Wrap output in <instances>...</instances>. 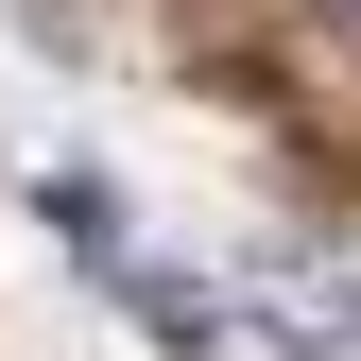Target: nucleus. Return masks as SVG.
Here are the masks:
<instances>
[{"label": "nucleus", "instance_id": "obj_1", "mask_svg": "<svg viewBox=\"0 0 361 361\" xmlns=\"http://www.w3.org/2000/svg\"><path fill=\"white\" fill-rule=\"evenodd\" d=\"M104 293H121V310H138V327H155L172 361H224V310H207L190 276H155V258H104Z\"/></svg>", "mask_w": 361, "mask_h": 361}, {"label": "nucleus", "instance_id": "obj_2", "mask_svg": "<svg viewBox=\"0 0 361 361\" xmlns=\"http://www.w3.org/2000/svg\"><path fill=\"white\" fill-rule=\"evenodd\" d=\"M293 18H310V35H344V52H361V0H293Z\"/></svg>", "mask_w": 361, "mask_h": 361}]
</instances>
